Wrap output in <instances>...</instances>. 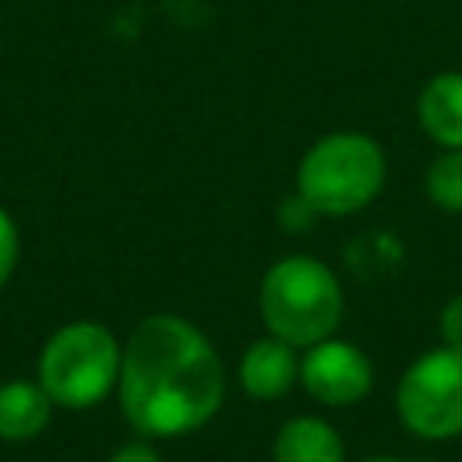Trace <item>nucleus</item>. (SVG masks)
<instances>
[{"label":"nucleus","instance_id":"1","mask_svg":"<svg viewBox=\"0 0 462 462\" xmlns=\"http://www.w3.org/2000/svg\"><path fill=\"white\" fill-rule=\"evenodd\" d=\"M119 411L144 440H173L209 426L227 397V368L213 339L184 314H148L123 343Z\"/></svg>","mask_w":462,"mask_h":462},{"label":"nucleus","instance_id":"2","mask_svg":"<svg viewBox=\"0 0 462 462\" xmlns=\"http://www.w3.org/2000/svg\"><path fill=\"white\" fill-rule=\"evenodd\" d=\"M256 310L271 336L303 350L336 336L346 314V292L325 260L310 253H289L263 271Z\"/></svg>","mask_w":462,"mask_h":462},{"label":"nucleus","instance_id":"3","mask_svg":"<svg viewBox=\"0 0 462 462\" xmlns=\"http://www.w3.org/2000/svg\"><path fill=\"white\" fill-rule=\"evenodd\" d=\"M386 184V152L365 130H332L296 162V195L318 217H354Z\"/></svg>","mask_w":462,"mask_h":462},{"label":"nucleus","instance_id":"4","mask_svg":"<svg viewBox=\"0 0 462 462\" xmlns=\"http://www.w3.org/2000/svg\"><path fill=\"white\" fill-rule=\"evenodd\" d=\"M123 343L101 321H69L51 332L36 361V383L58 408H94L116 393Z\"/></svg>","mask_w":462,"mask_h":462},{"label":"nucleus","instance_id":"5","mask_svg":"<svg viewBox=\"0 0 462 462\" xmlns=\"http://www.w3.org/2000/svg\"><path fill=\"white\" fill-rule=\"evenodd\" d=\"M393 411L419 440L462 437V350L444 343L422 350L393 386Z\"/></svg>","mask_w":462,"mask_h":462},{"label":"nucleus","instance_id":"6","mask_svg":"<svg viewBox=\"0 0 462 462\" xmlns=\"http://www.w3.org/2000/svg\"><path fill=\"white\" fill-rule=\"evenodd\" d=\"M300 386L321 408H354L375 386L372 357L339 336H328L300 350Z\"/></svg>","mask_w":462,"mask_h":462},{"label":"nucleus","instance_id":"7","mask_svg":"<svg viewBox=\"0 0 462 462\" xmlns=\"http://www.w3.org/2000/svg\"><path fill=\"white\" fill-rule=\"evenodd\" d=\"M235 379L249 401H282L300 386V350L267 332L242 350Z\"/></svg>","mask_w":462,"mask_h":462},{"label":"nucleus","instance_id":"8","mask_svg":"<svg viewBox=\"0 0 462 462\" xmlns=\"http://www.w3.org/2000/svg\"><path fill=\"white\" fill-rule=\"evenodd\" d=\"M271 462H346V444L325 415L303 411L274 430Z\"/></svg>","mask_w":462,"mask_h":462},{"label":"nucleus","instance_id":"9","mask_svg":"<svg viewBox=\"0 0 462 462\" xmlns=\"http://www.w3.org/2000/svg\"><path fill=\"white\" fill-rule=\"evenodd\" d=\"M415 116L437 148H462V72L448 69L422 83Z\"/></svg>","mask_w":462,"mask_h":462},{"label":"nucleus","instance_id":"10","mask_svg":"<svg viewBox=\"0 0 462 462\" xmlns=\"http://www.w3.org/2000/svg\"><path fill=\"white\" fill-rule=\"evenodd\" d=\"M54 401L32 379L0 383V440H32L47 430Z\"/></svg>","mask_w":462,"mask_h":462},{"label":"nucleus","instance_id":"11","mask_svg":"<svg viewBox=\"0 0 462 462\" xmlns=\"http://www.w3.org/2000/svg\"><path fill=\"white\" fill-rule=\"evenodd\" d=\"M422 188L440 213H462V148H440L426 166Z\"/></svg>","mask_w":462,"mask_h":462},{"label":"nucleus","instance_id":"12","mask_svg":"<svg viewBox=\"0 0 462 462\" xmlns=\"http://www.w3.org/2000/svg\"><path fill=\"white\" fill-rule=\"evenodd\" d=\"M314 220H318V213H314L296 191L278 202V227H282L285 235H307Z\"/></svg>","mask_w":462,"mask_h":462},{"label":"nucleus","instance_id":"13","mask_svg":"<svg viewBox=\"0 0 462 462\" xmlns=\"http://www.w3.org/2000/svg\"><path fill=\"white\" fill-rule=\"evenodd\" d=\"M14 267H18V224H14V217L0 206V289L11 282Z\"/></svg>","mask_w":462,"mask_h":462},{"label":"nucleus","instance_id":"14","mask_svg":"<svg viewBox=\"0 0 462 462\" xmlns=\"http://www.w3.org/2000/svg\"><path fill=\"white\" fill-rule=\"evenodd\" d=\"M437 332H440V343L444 346H455L462 350V292L448 296L440 314H437Z\"/></svg>","mask_w":462,"mask_h":462},{"label":"nucleus","instance_id":"15","mask_svg":"<svg viewBox=\"0 0 462 462\" xmlns=\"http://www.w3.org/2000/svg\"><path fill=\"white\" fill-rule=\"evenodd\" d=\"M105 462H162V455L152 448V440H130V444H123V448H116Z\"/></svg>","mask_w":462,"mask_h":462},{"label":"nucleus","instance_id":"16","mask_svg":"<svg viewBox=\"0 0 462 462\" xmlns=\"http://www.w3.org/2000/svg\"><path fill=\"white\" fill-rule=\"evenodd\" d=\"M357 462H411V458H401V455H368V458H357Z\"/></svg>","mask_w":462,"mask_h":462}]
</instances>
